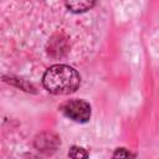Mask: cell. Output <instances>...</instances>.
<instances>
[{"label":"cell","mask_w":159,"mask_h":159,"mask_svg":"<svg viewBox=\"0 0 159 159\" xmlns=\"http://www.w3.org/2000/svg\"><path fill=\"white\" fill-rule=\"evenodd\" d=\"M42 83L50 93L70 94L80 87L81 77L75 68L67 65H53L45 72Z\"/></svg>","instance_id":"obj_1"},{"label":"cell","mask_w":159,"mask_h":159,"mask_svg":"<svg viewBox=\"0 0 159 159\" xmlns=\"http://www.w3.org/2000/svg\"><path fill=\"white\" fill-rule=\"evenodd\" d=\"M61 112L75 122L86 123L91 117V106L83 99H70L61 106Z\"/></svg>","instance_id":"obj_2"},{"label":"cell","mask_w":159,"mask_h":159,"mask_svg":"<svg viewBox=\"0 0 159 159\" xmlns=\"http://www.w3.org/2000/svg\"><path fill=\"white\" fill-rule=\"evenodd\" d=\"M57 145H58V138L51 133H41L35 139V147L45 153L56 150Z\"/></svg>","instance_id":"obj_3"},{"label":"cell","mask_w":159,"mask_h":159,"mask_svg":"<svg viewBox=\"0 0 159 159\" xmlns=\"http://www.w3.org/2000/svg\"><path fill=\"white\" fill-rule=\"evenodd\" d=\"M96 0H65L68 10L72 12H84L93 7Z\"/></svg>","instance_id":"obj_4"},{"label":"cell","mask_w":159,"mask_h":159,"mask_svg":"<svg viewBox=\"0 0 159 159\" xmlns=\"http://www.w3.org/2000/svg\"><path fill=\"white\" fill-rule=\"evenodd\" d=\"M68 155H70L71 158H76V159H78V158H87V157H88V153H87L83 148L72 147V148L70 149V152H68Z\"/></svg>","instance_id":"obj_5"},{"label":"cell","mask_w":159,"mask_h":159,"mask_svg":"<svg viewBox=\"0 0 159 159\" xmlns=\"http://www.w3.org/2000/svg\"><path fill=\"white\" fill-rule=\"evenodd\" d=\"M113 157H114V158H117V157H133V154L129 153V152H127L124 148H119V149H117V150L114 152Z\"/></svg>","instance_id":"obj_6"}]
</instances>
